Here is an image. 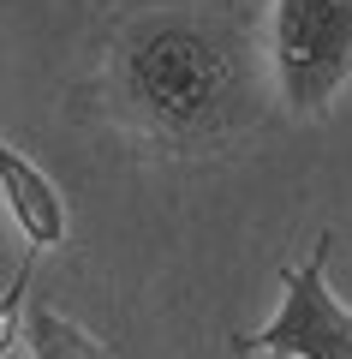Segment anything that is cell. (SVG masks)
<instances>
[{
	"mask_svg": "<svg viewBox=\"0 0 352 359\" xmlns=\"http://www.w3.org/2000/svg\"><path fill=\"white\" fill-rule=\"evenodd\" d=\"M251 66L221 18L150 13L120 42V96L167 144H215L245 120Z\"/></svg>",
	"mask_w": 352,
	"mask_h": 359,
	"instance_id": "obj_1",
	"label": "cell"
},
{
	"mask_svg": "<svg viewBox=\"0 0 352 359\" xmlns=\"http://www.w3.org/2000/svg\"><path fill=\"white\" fill-rule=\"evenodd\" d=\"M335 233L311 245V257L281 269V311L251 335H233V353H275V359H352V306L328 287Z\"/></svg>",
	"mask_w": 352,
	"mask_h": 359,
	"instance_id": "obj_3",
	"label": "cell"
},
{
	"mask_svg": "<svg viewBox=\"0 0 352 359\" xmlns=\"http://www.w3.org/2000/svg\"><path fill=\"white\" fill-rule=\"evenodd\" d=\"M0 198L13 204L18 228L30 233V252H48V245L66 240V204L54 192V180L30 156H18L6 138H0Z\"/></svg>",
	"mask_w": 352,
	"mask_h": 359,
	"instance_id": "obj_4",
	"label": "cell"
},
{
	"mask_svg": "<svg viewBox=\"0 0 352 359\" xmlns=\"http://www.w3.org/2000/svg\"><path fill=\"white\" fill-rule=\"evenodd\" d=\"M352 78V0H275V84L287 108L323 114Z\"/></svg>",
	"mask_w": 352,
	"mask_h": 359,
	"instance_id": "obj_2",
	"label": "cell"
},
{
	"mask_svg": "<svg viewBox=\"0 0 352 359\" xmlns=\"http://www.w3.org/2000/svg\"><path fill=\"white\" fill-rule=\"evenodd\" d=\"M18 335L30 341V359H120L108 341H96L84 323H72L54 306H30V318H24Z\"/></svg>",
	"mask_w": 352,
	"mask_h": 359,
	"instance_id": "obj_5",
	"label": "cell"
}]
</instances>
